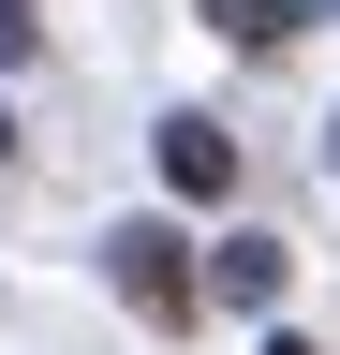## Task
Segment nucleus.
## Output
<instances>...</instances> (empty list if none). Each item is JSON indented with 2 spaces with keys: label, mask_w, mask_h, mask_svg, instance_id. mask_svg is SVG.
<instances>
[{
  "label": "nucleus",
  "mask_w": 340,
  "mask_h": 355,
  "mask_svg": "<svg viewBox=\"0 0 340 355\" xmlns=\"http://www.w3.org/2000/svg\"><path fill=\"white\" fill-rule=\"evenodd\" d=\"M207 296H237V311H281V237H222V252H207Z\"/></svg>",
  "instance_id": "obj_3"
},
{
  "label": "nucleus",
  "mask_w": 340,
  "mask_h": 355,
  "mask_svg": "<svg viewBox=\"0 0 340 355\" xmlns=\"http://www.w3.org/2000/svg\"><path fill=\"white\" fill-rule=\"evenodd\" d=\"M163 193L222 207V193H237V133H222V119H163Z\"/></svg>",
  "instance_id": "obj_2"
},
{
  "label": "nucleus",
  "mask_w": 340,
  "mask_h": 355,
  "mask_svg": "<svg viewBox=\"0 0 340 355\" xmlns=\"http://www.w3.org/2000/svg\"><path fill=\"white\" fill-rule=\"evenodd\" d=\"M0 148H15V119H0Z\"/></svg>",
  "instance_id": "obj_6"
},
{
  "label": "nucleus",
  "mask_w": 340,
  "mask_h": 355,
  "mask_svg": "<svg viewBox=\"0 0 340 355\" xmlns=\"http://www.w3.org/2000/svg\"><path fill=\"white\" fill-rule=\"evenodd\" d=\"M0 60H30V0H0Z\"/></svg>",
  "instance_id": "obj_4"
},
{
  "label": "nucleus",
  "mask_w": 340,
  "mask_h": 355,
  "mask_svg": "<svg viewBox=\"0 0 340 355\" xmlns=\"http://www.w3.org/2000/svg\"><path fill=\"white\" fill-rule=\"evenodd\" d=\"M267 355H311V340H267Z\"/></svg>",
  "instance_id": "obj_5"
},
{
  "label": "nucleus",
  "mask_w": 340,
  "mask_h": 355,
  "mask_svg": "<svg viewBox=\"0 0 340 355\" xmlns=\"http://www.w3.org/2000/svg\"><path fill=\"white\" fill-rule=\"evenodd\" d=\"M104 282L134 296L148 326H193V311H207V282H193V237H178V222H118V237H104Z\"/></svg>",
  "instance_id": "obj_1"
}]
</instances>
